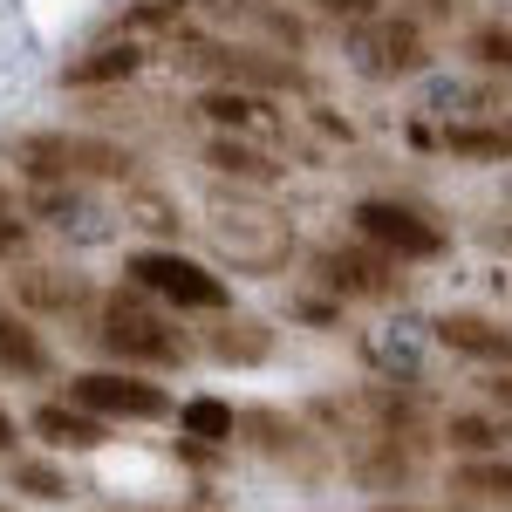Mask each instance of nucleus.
I'll return each instance as SVG.
<instances>
[{"instance_id": "f257e3e1", "label": "nucleus", "mask_w": 512, "mask_h": 512, "mask_svg": "<svg viewBox=\"0 0 512 512\" xmlns=\"http://www.w3.org/2000/svg\"><path fill=\"white\" fill-rule=\"evenodd\" d=\"M89 342L110 355V369H144V376H171V369L192 362L185 321L171 315L164 301L137 294L130 280L110 287V294H96V308H89Z\"/></svg>"}, {"instance_id": "f03ea898", "label": "nucleus", "mask_w": 512, "mask_h": 512, "mask_svg": "<svg viewBox=\"0 0 512 512\" xmlns=\"http://www.w3.org/2000/svg\"><path fill=\"white\" fill-rule=\"evenodd\" d=\"M7 164L35 192H82V185H137V151L96 130H28Z\"/></svg>"}, {"instance_id": "7ed1b4c3", "label": "nucleus", "mask_w": 512, "mask_h": 512, "mask_svg": "<svg viewBox=\"0 0 512 512\" xmlns=\"http://www.w3.org/2000/svg\"><path fill=\"white\" fill-rule=\"evenodd\" d=\"M171 62L198 82H219V89H253V96H308L315 76L301 55L287 48H260V41H212V35H185L171 41Z\"/></svg>"}, {"instance_id": "20e7f679", "label": "nucleus", "mask_w": 512, "mask_h": 512, "mask_svg": "<svg viewBox=\"0 0 512 512\" xmlns=\"http://www.w3.org/2000/svg\"><path fill=\"white\" fill-rule=\"evenodd\" d=\"M123 280H130L137 294L164 301L171 315H219V308H233L226 274H219L212 260L178 253V246H137V253L123 260Z\"/></svg>"}, {"instance_id": "39448f33", "label": "nucleus", "mask_w": 512, "mask_h": 512, "mask_svg": "<svg viewBox=\"0 0 512 512\" xmlns=\"http://www.w3.org/2000/svg\"><path fill=\"white\" fill-rule=\"evenodd\" d=\"M349 219H355V239H362V246H376V253H390L396 267H424V260H444V246H451V226L437 219L431 205H417V198H396V192L362 198Z\"/></svg>"}, {"instance_id": "423d86ee", "label": "nucleus", "mask_w": 512, "mask_h": 512, "mask_svg": "<svg viewBox=\"0 0 512 512\" xmlns=\"http://www.w3.org/2000/svg\"><path fill=\"white\" fill-rule=\"evenodd\" d=\"M233 437L253 451V458H267V465H280V472L308 478V485L335 465L328 437H321L308 417H287V410H274V403H246V410H233Z\"/></svg>"}, {"instance_id": "0eeeda50", "label": "nucleus", "mask_w": 512, "mask_h": 512, "mask_svg": "<svg viewBox=\"0 0 512 512\" xmlns=\"http://www.w3.org/2000/svg\"><path fill=\"white\" fill-rule=\"evenodd\" d=\"M69 403H82L103 424H164L178 410V396L144 369H82L69 376Z\"/></svg>"}, {"instance_id": "6e6552de", "label": "nucleus", "mask_w": 512, "mask_h": 512, "mask_svg": "<svg viewBox=\"0 0 512 512\" xmlns=\"http://www.w3.org/2000/svg\"><path fill=\"white\" fill-rule=\"evenodd\" d=\"M308 274L328 301H396L403 294V267H396L390 253H376V246H362V239H335V246H315L308 253Z\"/></svg>"}, {"instance_id": "1a4fd4ad", "label": "nucleus", "mask_w": 512, "mask_h": 512, "mask_svg": "<svg viewBox=\"0 0 512 512\" xmlns=\"http://www.w3.org/2000/svg\"><path fill=\"white\" fill-rule=\"evenodd\" d=\"M349 55L362 76L396 82V76H424L431 69V35L410 21V14H369L349 28Z\"/></svg>"}, {"instance_id": "9d476101", "label": "nucleus", "mask_w": 512, "mask_h": 512, "mask_svg": "<svg viewBox=\"0 0 512 512\" xmlns=\"http://www.w3.org/2000/svg\"><path fill=\"white\" fill-rule=\"evenodd\" d=\"M96 280L82 274V267H21L14 274V308L28 321H82L96 308Z\"/></svg>"}, {"instance_id": "9b49d317", "label": "nucleus", "mask_w": 512, "mask_h": 512, "mask_svg": "<svg viewBox=\"0 0 512 512\" xmlns=\"http://www.w3.org/2000/svg\"><path fill=\"white\" fill-rule=\"evenodd\" d=\"M424 444L390 431H349V478L362 492H390V485H417Z\"/></svg>"}, {"instance_id": "f8f14e48", "label": "nucleus", "mask_w": 512, "mask_h": 512, "mask_svg": "<svg viewBox=\"0 0 512 512\" xmlns=\"http://www.w3.org/2000/svg\"><path fill=\"white\" fill-rule=\"evenodd\" d=\"M192 355H212V362H226V369H260V362L274 355V328L260 315H246V308H219V315H205V328L192 335Z\"/></svg>"}, {"instance_id": "ddd939ff", "label": "nucleus", "mask_w": 512, "mask_h": 512, "mask_svg": "<svg viewBox=\"0 0 512 512\" xmlns=\"http://www.w3.org/2000/svg\"><path fill=\"white\" fill-rule=\"evenodd\" d=\"M144 62H151V41H130V35L110 28L103 41H89L82 55L62 62V89H110V82L144 76Z\"/></svg>"}, {"instance_id": "4468645a", "label": "nucleus", "mask_w": 512, "mask_h": 512, "mask_svg": "<svg viewBox=\"0 0 512 512\" xmlns=\"http://www.w3.org/2000/svg\"><path fill=\"white\" fill-rule=\"evenodd\" d=\"M437 342L465 362H485V369H512V328L485 308H444L437 315Z\"/></svg>"}, {"instance_id": "2eb2a0df", "label": "nucleus", "mask_w": 512, "mask_h": 512, "mask_svg": "<svg viewBox=\"0 0 512 512\" xmlns=\"http://www.w3.org/2000/svg\"><path fill=\"white\" fill-rule=\"evenodd\" d=\"M198 164L212 171V178H233V185H253V192H267V185H280V171L287 164L260 144V137H233V130H212L205 137V151H198Z\"/></svg>"}, {"instance_id": "dca6fc26", "label": "nucleus", "mask_w": 512, "mask_h": 512, "mask_svg": "<svg viewBox=\"0 0 512 512\" xmlns=\"http://www.w3.org/2000/svg\"><path fill=\"white\" fill-rule=\"evenodd\" d=\"M21 431H35L48 451H103L117 424L89 417V410H82V403H69V396H48V403H35V410H28V424H21Z\"/></svg>"}, {"instance_id": "f3484780", "label": "nucleus", "mask_w": 512, "mask_h": 512, "mask_svg": "<svg viewBox=\"0 0 512 512\" xmlns=\"http://www.w3.org/2000/svg\"><path fill=\"white\" fill-rule=\"evenodd\" d=\"M0 376H7V383H48V376H55L48 335H41L14 301H0Z\"/></svg>"}, {"instance_id": "a211bd4d", "label": "nucleus", "mask_w": 512, "mask_h": 512, "mask_svg": "<svg viewBox=\"0 0 512 512\" xmlns=\"http://www.w3.org/2000/svg\"><path fill=\"white\" fill-rule=\"evenodd\" d=\"M512 437V417L506 410H444L437 417V444L451 451V458H492V451H506Z\"/></svg>"}, {"instance_id": "6ab92c4d", "label": "nucleus", "mask_w": 512, "mask_h": 512, "mask_svg": "<svg viewBox=\"0 0 512 512\" xmlns=\"http://www.w3.org/2000/svg\"><path fill=\"white\" fill-rule=\"evenodd\" d=\"M205 7H212V0H137V7L117 14V35H130V41H178Z\"/></svg>"}, {"instance_id": "aec40b11", "label": "nucleus", "mask_w": 512, "mask_h": 512, "mask_svg": "<svg viewBox=\"0 0 512 512\" xmlns=\"http://www.w3.org/2000/svg\"><path fill=\"white\" fill-rule=\"evenodd\" d=\"M198 117L212 123V130H233V137H260L267 130V96H253V89H219V82H205V96H198Z\"/></svg>"}, {"instance_id": "412c9836", "label": "nucleus", "mask_w": 512, "mask_h": 512, "mask_svg": "<svg viewBox=\"0 0 512 512\" xmlns=\"http://www.w3.org/2000/svg\"><path fill=\"white\" fill-rule=\"evenodd\" d=\"M0 472H7V492H21V499H35V506H62V499L76 492V478L62 472L55 458H28V451H14Z\"/></svg>"}, {"instance_id": "4be33fe9", "label": "nucleus", "mask_w": 512, "mask_h": 512, "mask_svg": "<svg viewBox=\"0 0 512 512\" xmlns=\"http://www.w3.org/2000/svg\"><path fill=\"white\" fill-rule=\"evenodd\" d=\"M451 492H465L478 506H512V458L492 451V458H458L451 465Z\"/></svg>"}, {"instance_id": "5701e85b", "label": "nucleus", "mask_w": 512, "mask_h": 512, "mask_svg": "<svg viewBox=\"0 0 512 512\" xmlns=\"http://www.w3.org/2000/svg\"><path fill=\"white\" fill-rule=\"evenodd\" d=\"M437 144L465 164H512V123H444Z\"/></svg>"}, {"instance_id": "b1692460", "label": "nucleus", "mask_w": 512, "mask_h": 512, "mask_svg": "<svg viewBox=\"0 0 512 512\" xmlns=\"http://www.w3.org/2000/svg\"><path fill=\"white\" fill-rule=\"evenodd\" d=\"M171 417H178V437H192V444H219V451L233 444V403L226 396H185Z\"/></svg>"}, {"instance_id": "393cba45", "label": "nucleus", "mask_w": 512, "mask_h": 512, "mask_svg": "<svg viewBox=\"0 0 512 512\" xmlns=\"http://www.w3.org/2000/svg\"><path fill=\"white\" fill-rule=\"evenodd\" d=\"M465 55H472V69H485V76H512V28L506 21L465 28Z\"/></svg>"}, {"instance_id": "a878e982", "label": "nucleus", "mask_w": 512, "mask_h": 512, "mask_svg": "<svg viewBox=\"0 0 512 512\" xmlns=\"http://www.w3.org/2000/svg\"><path fill=\"white\" fill-rule=\"evenodd\" d=\"M123 212H130V226H144V233H158V239H171L178 246V205L164 192H151V185H130V198H123Z\"/></svg>"}, {"instance_id": "bb28decb", "label": "nucleus", "mask_w": 512, "mask_h": 512, "mask_svg": "<svg viewBox=\"0 0 512 512\" xmlns=\"http://www.w3.org/2000/svg\"><path fill=\"white\" fill-rule=\"evenodd\" d=\"M21 253H28V219H21V205H14V198L0 192V267H7V260H21Z\"/></svg>"}, {"instance_id": "cd10ccee", "label": "nucleus", "mask_w": 512, "mask_h": 512, "mask_svg": "<svg viewBox=\"0 0 512 512\" xmlns=\"http://www.w3.org/2000/svg\"><path fill=\"white\" fill-rule=\"evenodd\" d=\"M396 14H410L417 28H431V21H458V14H465V0H403Z\"/></svg>"}, {"instance_id": "c85d7f7f", "label": "nucleus", "mask_w": 512, "mask_h": 512, "mask_svg": "<svg viewBox=\"0 0 512 512\" xmlns=\"http://www.w3.org/2000/svg\"><path fill=\"white\" fill-rule=\"evenodd\" d=\"M315 7L328 14V21H349V28L369 21V14H383V0H315Z\"/></svg>"}, {"instance_id": "c756f323", "label": "nucleus", "mask_w": 512, "mask_h": 512, "mask_svg": "<svg viewBox=\"0 0 512 512\" xmlns=\"http://www.w3.org/2000/svg\"><path fill=\"white\" fill-rule=\"evenodd\" d=\"M14 451H21V417H14V410L0 403V465H7Z\"/></svg>"}, {"instance_id": "7c9ffc66", "label": "nucleus", "mask_w": 512, "mask_h": 512, "mask_svg": "<svg viewBox=\"0 0 512 512\" xmlns=\"http://www.w3.org/2000/svg\"><path fill=\"white\" fill-rule=\"evenodd\" d=\"M478 239H485V253H512V219H506V226H499V219H485Z\"/></svg>"}, {"instance_id": "2f4dec72", "label": "nucleus", "mask_w": 512, "mask_h": 512, "mask_svg": "<svg viewBox=\"0 0 512 512\" xmlns=\"http://www.w3.org/2000/svg\"><path fill=\"white\" fill-rule=\"evenodd\" d=\"M492 410H506V417H512V369L492 376Z\"/></svg>"}, {"instance_id": "473e14b6", "label": "nucleus", "mask_w": 512, "mask_h": 512, "mask_svg": "<svg viewBox=\"0 0 512 512\" xmlns=\"http://www.w3.org/2000/svg\"><path fill=\"white\" fill-rule=\"evenodd\" d=\"M369 512H431V506H410V499H376Z\"/></svg>"}, {"instance_id": "72a5a7b5", "label": "nucleus", "mask_w": 512, "mask_h": 512, "mask_svg": "<svg viewBox=\"0 0 512 512\" xmlns=\"http://www.w3.org/2000/svg\"><path fill=\"white\" fill-rule=\"evenodd\" d=\"M178 512H205V506H178Z\"/></svg>"}, {"instance_id": "f704fd0d", "label": "nucleus", "mask_w": 512, "mask_h": 512, "mask_svg": "<svg viewBox=\"0 0 512 512\" xmlns=\"http://www.w3.org/2000/svg\"><path fill=\"white\" fill-rule=\"evenodd\" d=\"M0 512H14V506H0Z\"/></svg>"}]
</instances>
